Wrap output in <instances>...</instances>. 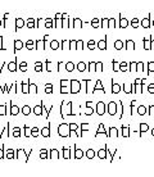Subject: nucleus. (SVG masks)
<instances>
[{
	"mask_svg": "<svg viewBox=\"0 0 154 177\" xmlns=\"http://www.w3.org/2000/svg\"><path fill=\"white\" fill-rule=\"evenodd\" d=\"M23 112H25V114H27V113L30 112V110H28V108H27V107H26V108H25V110H23Z\"/></svg>",
	"mask_w": 154,
	"mask_h": 177,
	"instance_id": "obj_1",
	"label": "nucleus"
}]
</instances>
